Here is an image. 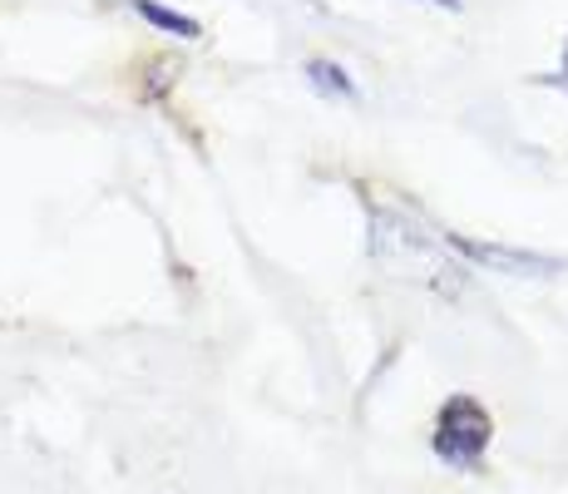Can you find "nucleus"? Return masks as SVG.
<instances>
[{
  "label": "nucleus",
  "instance_id": "f257e3e1",
  "mask_svg": "<svg viewBox=\"0 0 568 494\" xmlns=\"http://www.w3.org/2000/svg\"><path fill=\"white\" fill-rule=\"evenodd\" d=\"M489 435H495V425H489L485 405L469 401V395H450V401L440 405V415H435V455L445 460V465L455 470H475L479 460H485L489 450Z\"/></svg>",
  "mask_w": 568,
  "mask_h": 494
},
{
  "label": "nucleus",
  "instance_id": "f03ea898",
  "mask_svg": "<svg viewBox=\"0 0 568 494\" xmlns=\"http://www.w3.org/2000/svg\"><path fill=\"white\" fill-rule=\"evenodd\" d=\"M460 252H469V258H479V262H489V268H509V272H554L559 262H549V258H529V252H509V248H475V243H465V238H450Z\"/></svg>",
  "mask_w": 568,
  "mask_h": 494
},
{
  "label": "nucleus",
  "instance_id": "7ed1b4c3",
  "mask_svg": "<svg viewBox=\"0 0 568 494\" xmlns=\"http://www.w3.org/2000/svg\"><path fill=\"white\" fill-rule=\"evenodd\" d=\"M302 74L312 80V90H322L332 99H356V80L336 60H307V70H302Z\"/></svg>",
  "mask_w": 568,
  "mask_h": 494
},
{
  "label": "nucleus",
  "instance_id": "20e7f679",
  "mask_svg": "<svg viewBox=\"0 0 568 494\" xmlns=\"http://www.w3.org/2000/svg\"><path fill=\"white\" fill-rule=\"evenodd\" d=\"M129 6H134V16H144V20H149V26L169 30V36H183V40H193V36H199V20L179 16V10L159 6V0H129Z\"/></svg>",
  "mask_w": 568,
  "mask_h": 494
},
{
  "label": "nucleus",
  "instance_id": "39448f33",
  "mask_svg": "<svg viewBox=\"0 0 568 494\" xmlns=\"http://www.w3.org/2000/svg\"><path fill=\"white\" fill-rule=\"evenodd\" d=\"M420 6H440V10H460V0H420Z\"/></svg>",
  "mask_w": 568,
  "mask_h": 494
},
{
  "label": "nucleus",
  "instance_id": "423d86ee",
  "mask_svg": "<svg viewBox=\"0 0 568 494\" xmlns=\"http://www.w3.org/2000/svg\"><path fill=\"white\" fill-rule=\"evenodd\" d=\"M564 64H568V54H564Z\"/></svg>",
  "mask_w": 568,
  "mask_h": 494
}]
</instances>
